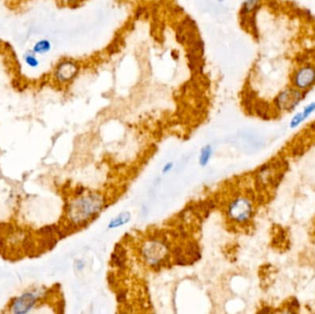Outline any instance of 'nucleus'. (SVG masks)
<instances>
[{
  "mask_svg": "<svg viewBox=\"0 0 315 314\" xmlns=\"http://www.w3.org/2000/svg\"><path fill=\"white\" fill-rule=\"evenodd\" d=\"M104 206V200L99 194L80 196L70 204L68 218L76 226H82L98 215Z\"/></svg>",
  "mask_w": 315,
  "mask_h": 314,
  "instance_id": "f257e3e1",
  "label": "nucleus"
},
{
  "mask_svg": "<svg viewBox=\"0 0 315 314\" xmlns=\"http://www.w3.org/2000/svg\"><path fill=\"white\" fill-rule=\"evenodd\" d=\"M169 246L165 240L153 238L148 240L143 247V257L152 268H160L167 261Z\"/></svg>",
  "mask_w": 315,
  "mask_h": 314,
  "instance_id": "f03ea898",
  "label": "nucleus"
},
{
  "mask_svg": "<svg viewBox=\"0 0 315 314\" xmlns=\"http://www.w3.org/2000/svg\"><path fill=\"white\" fill-rule=\"evenodd\" d=\"M228 218L237 224H245L254 215V204L250 199L238 196L228 204L227 208Z\"/></svg>",
  "mask_w": 315,
  "mask_h": 314,
  "instance_id": "7ed1b4c3",
  "label": "nucleus"
},
{
  "mask_svg": "<svg viewBox=\"0 0 315 314\" xmlns=\"http://www.w3.org/2000/svg\"><path fill=\"white\" fill-rule=\"evenodd\" d=\"M304 92L297 88H286L281 90L274 99L276 108L282 112H292L304 100Z\"/></svg>",
  "mask_w": 315,
  "mask_h": 314,
  "instance_id": "20e7f679",
  "label": "nucleus"
},
{
  "mask_svg": "<svg viewBox=\"0 0 315 314\" xmlns=\"http://www.w3.org/2000/svg\"><path fill=\"white\" fill-rule=\"evenodd\" d=\"M293 87L300 90H307L315 85V66L305 64L298 68L292 76Z\"/></svg>",
  "mask_w": 315,
  "mask_h": 314,
  "instance_id": "39448f33",
  "label": "nucleus"
},
{
  "mask_svg": "<svg viewBox=\"0 0 315 314\" xmlns=\"http://www.w3.org/2000/svg\"><path fill=\"white\" fill-rule=\"evenodd\" d=\"M40 300L39 292L27 291L15 298L12 302V312L16 314H25L30 312L34 308L38 300Z\"/></svg>",
  "mask_w": 315,
  "mask_h": 314,
  "instance_id": "423d86ee",
  "label": "nucleus"
},
{
  "mask_svg": "<svg viewBox=\"0 0 315 314\" xmlns=\"http://www.w3.org/2000/svg\"><path fill=\"white\" fill-rule=\"evenodd\" d=\"M80 70V64L74 60H64L56 68V76L60 83L72 82Z\"/></svg>",
  "mask_w": 315,
  "mask_h": 314,
  "instance_id": "0eeeda50",
  "label": "nucleus"
},
{
  "mask_svg": "<svg viewBox=\"0 0 315 314\" xmlns=\"http://www.w3.org/2000/svg\"><path fill=\"white\" fill-rule=\"evenodd\" d=\"M130 220H131V213L126 211L116 216V218H114L107 225V228L109 230H116V228L126 225Z\"/></svg>",
  "mask_w": 315,
  "mask_h": 314,
  "instance_id": "6e6552de",
  "label": "nucleus"
},
{
  "mask_svg": "<svg viewBox=\"0 0 315 314\" xmlns=\"http://www.w3.org/2000/svg\"><path fill=\"white\" fill-rule=\"evenodd\" d=\"M213 155V148L210 145L204 146V148L201 150L199 154L198 162L201 167H206L208 163Z\"/></svg>",
  "mask_w": 315,
  "mask_h": 314,
  "instance_id": "1a4fd4ad",
  "label": "nucleus"
},
{
  "mask_svg": "<svg viewBox=\"0 0 315 314\" xmlns=\"http://www.w3.org/2000/svg\"><path fill=\"white\" fill-rule=\"evenodd\" d=\"M262 0H244L240 13L244 15H248L250 13L256 12L261 6Z\"/></svg>",
  "mask_w": 315,
  "mask_h": 314,
  "instance_id": "9d476101",
  "label": "nucleus"
},
{
  "mask_svg": "<svg viewBox=\"0 0 315 314\" xmlns=\"http://www.w3.org/2000/svg\"><path fill=\"white\" fill-rule=\"evenodd\" d=\"M112 262L114 266L118 268H122L126 264V252L124 250L122 247L120 249H116L114 252L112 256Z\"/></svg>",
  "mask_w": 315,
  "mask_h": 314,
  "instance_id": "9b49d317",
  "label": "nucleus"
},
{
  "mask_svg": "<svg viewBox=\"0 0 315 314\" xmlns=\"http://www.w3.org/2000/svg\"><path fill=\"white\" fill-rule=\"evenodd\" d=\"M51 47H52L51 42L48 40H41V41H39L35 44L32 52H34L35 54H47L51 50Z\"/></svg>",
  "mask_w": 315,
  "mask_h": 314,
  "instance_id": "f8f14e48",
  "label": "nucleus"
},
{
  "mask_svg": "<svg viewBox=\"0 0 315 314\" xmlns=\"http://www.w3.org/2000/svg\"><path fill=\"white\" fill-rule=\"evenodd\" d=\"M305 121L304 114L302 112H298L297 114H294V116L292 117L290 122V126L292 129L298 128L302 122Z\"/></svg>",
  "mask_w": 315,
  "mask_h": 314,
  "instance_id": "ddd939ff",
  "label": "nucleus"
},
{
  "mask_svg": "<svg viewBox=\"0 0 315 314\" xmlns=\"http://www.w3.org/2000/svg\"><path fill=\"white\" fill-rule=\"evenodd\" d=\"M25 62L26 64H28L29 66H30L32 68H38L39 66V61L38 59L36 58L35 56L34 52H28L26 56H25Z\"/></svg>",
  "mask_w": 315,
  "mask_h": 314,
  "instance_id": "4468645a",
  "label": "nucleus"
},
{
  "mask_svg": "<svg viewBox=\"0 0 315 314\" xmlns=\"http://www.w3.org/2000/svg\"><path fill=\"white\" fill-rule=\"evenodd\" d=\"M315 112V102H310L309 104L306 105L304 108V110H302V114H304L305 120L308 119L314 112Z\"/></svg>",
  "mask_w": 315,
  "mask_h": 314,
  "instance_id": "2eb2a0df",
  "label": "nucleus"
},
{
  "mask_svg": "<svg viewBox=\"0 0 315 314\" xmlns=\"http://www.w3.org/2000/svg\"><path fill=\"white\" fill-rule=\"evenodd\" d=\"M172 169H174V163L168 162L166 163L164 167H162V172L164 174H166L170 172Z\"/></svg>",
  "mask_w": 315,
  "mask_h": 314,
  "instance_id": "dca6fc26",
  "label": "nucleus"
},
{
  "mask_svg": "<svg viewBox=\"0 0 315 314\" xmlns=\"http://www.w3.org/2000/svg\"><path fill=\"white\" fill-rule=\"evenodd\" d=\"M61 1L64 2V3H66V4H74V3H76V2H78L80 0H61Z\"/></svg>",
  "mask_w": 315,
  "mask_h": 314,
  "instance_id": "f3484780",
  "label": "nucleus"
},
{
  "mask_svg": "<svg viewBox=\"0 0 315 314\" xmlns=\"http://www.w3.org/2000/svg\"><path fill=\"white\" fill-rule=\"evenodd\" d=\"M216 1H218V2H220V3H222V2H223L224 0H216Z\"/></svg>",
  "mask_w": 315,
  "mask_h": 314,
  "instance_id": "a211bd4d",
  "label": "nucleus"
}]
</instances>
